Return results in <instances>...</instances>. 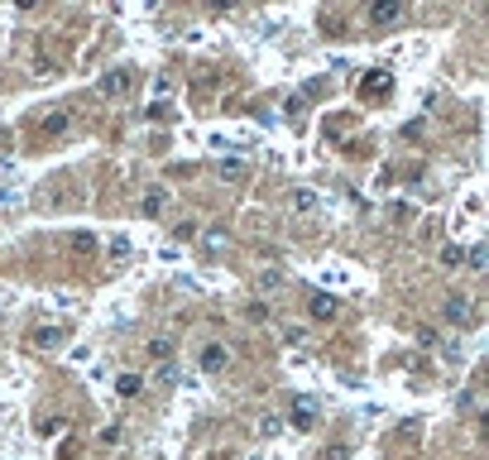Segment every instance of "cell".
I'll use <instances>...</instances> for the list:
<instances>
[{
    "mask_svg": "<svg viewBox=\"0 0 489 460\" xmlns=\"http://www.w3.org/2000/svg\"><path fill=\"white\" fill-rule=\"evenodd\" d=\"M106 254H110V259H125V254H130V240H125V235H115Z\"/></svg>",
    "mask_w": 489,
    "mask_h": 460,
    "instance_id": "cell-21",
    "label": "cell"
},
{
    "mask_svg": "<svg viewBox=\"0 0 489 460\" xmlns=\"http://www.w3.org/2000/svg\"><path fill=\"white\" fill-rule=\"evenodd\" d=\"M34 72H39V77H53V58L39 53V58H34Z\"/></svg>",
    "mask_w": 489,
    "mask_h": 460,
    "instance_id": "cell-26",
    "label": "cell"
},
{
    "mask_svg": "<svg viewBox=\"0 0 489 460\" xmlns=\"http://www.w3.org/2000/svg\"><path fill=\"white\" fill-rule=\"evenodd\" d=\"M288 206H293L298 216H312V211H317V192H312V188H293Z\"/></svg>",
    "mask_w": 489,
    "mask_h": 460,
    "instance_id": "cell-12",
    "label": "cell"
},
{
    "mask_svg": "<svg viewBox=\"0 0 489 460\" xmlns=\"http://www.w3.org/2000/svg\"><path fill=\"white\" fill-rule=\"evenodd\" d=\"M154 379H159V383H173V379H178V369H173V360H168V364H159V374H154Z\"/></svg>",
    "mask_w": 489,
    "mask_h": 460,
    "instance_id": "cell-28",
    "label": "cell"
},
{
    "mask_svg": "<svg viewBox=\"0 0 489 460\" xmlns=\"http://www.w3.org/2000/svg\"><path fill=\"white\" fill-rule=\"evenodd\" d=\"M389 216L398 221V225H408V221H412V206H408V202H393V206H389Z\"/></svg>",
    "mask_w": 489,
    "mask_h": 460,
    "instance_id": "cell-19",
    "label": "cell"
},
{
    "mask_svg": "<svg viewBox=\"0 0 489 460\" xmlns=\"http://www.w3.org/2000/svg\"><path fill=\"white\" fill-rule=\"evenodd\" d=\"M67 249H72L77 259H91L101 244H96V235H91V230H72V235H67Z\"/></svg>",
    "mask_w": 489,
    "mask_h": 460,
    "instance_id": "cell-8",
    "label": "cell"
},
{
    "mask_svg": "<svg viewBox=\"0 0 489 460\" xmlns=\"http://www.w3.org/2000/svg\"><path fill=\"white\" fill-rule=\"evenodd\" d=\"M120 436H125L120 427H106V432H101V446H120Z\"/></svg>",
    "mask_w": 489,
    "mask_h": 460,
    "instance_id": "cell-29",
    "label": "cell"
},
{
    "mask_svg": "<svg viewBox=\"0 0 489 460\" xmlns=\"http://www.w3.org/2000/svg\"><path fill=\"white\" fill-rule=\"evenodd\" d=\"M135 67H110L106 77L96 81V91H101V96H110V101H115V96H125V91H130V86H135Z\"/></svg>",
    "mask_w": 489,
    "mask_h": 460,
    "instance_id": "cell-3",
    "label": "cell"
},
{
    "mask_svg": "<svg viewBox=\"0 0 489 460\" xmlns=\"http://www.w3.org/2000/svg\"><path fill=\"white\" fill-rule=\"evenodd\" d=\"M163 206H168V188H149L144 192V216H163Z\"/></svg>",
    "mask_w": 489,
    "mask_h": 460,
    "instance_id": "cell-14",
    "label": "cell"
},
{
    "mask_svg": "<svg viewBox=\"0 0 489 460\" xmlns=\"http://www.w3.org/2000/svg\"><path fill=\"white\" fill-rule=\"evenodd\" d=\"M67 120H72V115H67V110H48V115H44V120H39V130H44V135L53 139V135H63V130H67Z\"/></svg>",
    "mask_w": 489,
    "mask_h": 460,
    "instance_id": "cell-13",
    "label": "cell"
},
{
    "mask_svg": "<svg viewBox=\"0 0 489 460\" xmlns=\"http://www.w3.org/2000/svg\"><path fill=\"white\" fill-rule=\"evenodd\" d=\"M63 341H67L63 326H39V331L29 336V346H39V350H53V346H63Z\"/></svg>",
    "mask_w": 489,
    "mask_h": 460,
    "instance_id": "cell-7",
    "label": "cell"
},
{
    "mask_svg": "<svg viewBox=\"0 0 489 460\" xmlns=\"http://www.w3.org/2000/svg\"><path fill=\"white\" fill-rule=\"evenodd\" d=\"M149 360H154V364H168V360H173V341H168V336H154V341H149Z\"/></svg>",
    "mask_w": 489,
    "mask_h": 460,
    "instance_id": "cell-15",
    "label": "cell"
},
{
    "mask_svg": "<svg viewBox=\"0 0 489 460\" xmlns=\"http://www.w3.org/2000/svg\"><path fill=\"white\" fill-rule=\"evenodd\" d=\"M365 20L374 29H389V25H403L408 20V5L403 0H370V10H365Z\"/></svg>",
    "mask_w": 489,
    "mask_h": 460,
    "instance_id": "cell-1",
    "label": "cell"
},
{
    "mask_svg": "<svg viewBox=\"0 0 489 460\" xmlns=\"http://www.w3.org/2000/svg\"><path fill=\"white\" fill-rule=\"evenodd\" d=\"M278 427H283V417H273V412H264V417H259V432H264V436H273Z\"/></svg>",
    "mask_w": 489,
    "mask_h": 460,
    "instance_id": "cell-22",
    "label": "cell"
},
{
    "mask_svg": "<svg viewBox=\"0 0 489 460\" xmlns=\"http://www.w3.org/2000/svg\"><path fill=\"white\" fill-rule=\"evenodd\" d=\"M389 91H393V77H389V72H365V81H360V96H365V101H384Z\"/></svg>",
    "mask_w": 489,
    "mask_h": 460,
    "instance_id": "cell-5",
    "label": "cell"
},
{
    "mask_svg": "<svg viewBox=\"0 0 489 460\" xmlns=\"http://www.w3.org/2000/svg\"><path fill=\"white\" fill-rule=\"evenodd\" d=\"M216 173H221V183H244V178H249V163L244 159H221Z\"/></svg>",
    "mask_w": 489,
    "mask_h": 460,
    "instance_id": "cell-11",
    "label": "cell"
},
{
    "mask_svg": "<svg viewBox=\"0 0 489 460\" xmlns=\"http://www.w3.org/2000/svg\"><path fill=\"white\" fill-rule=\"evenodd\" d=\"M144 115H149V120H173V110H168V106H149Z\"/></svg>",
    "mask_w": 489,
    "mask_h": 460,
    "instance_id": "cell-30",
    "label": "cell"
},
{
    "mask_svg": "<svg viewBox=\"0 0 489 460\" xmlns=\"http://www.w3.org/2000/svg\"><path fill=\"white\" fill-rule=\"evenodd\" d=\"M283 422H288V427H298V432H312V427L322 422V407H317V398H307V393H302V398L288 403V417H283Z\"/></svg>",
    "mask_w": 489,
    "mask_h": 460,
    "instance_id": "cell-2",
    "label": "cell"
},
{
    "mask_svg": "<svg viewBox=\"0 0 489 460\" xmlns=\"http://www.w3.org/2000/svg\"><path fill=\"white\" fill-rule=\"evenodd\" d=\"M197 364H202V374H226V369H230V350H226L221 341H207V346L197 350Z\"/></svg>",
    "mask_w": 489,
    "mask_h": 460,
    "instance_id": "cell-4",
    "label": "cell"
},
{
    "mask_svg": "<svg viewBox=\"0 0 489 460\" xmlns=\"http://www.w3.org/2000/svg\"><path fill=\"white\" fill-rule=\"evenodd\" d=\"M461 264H465L461 244H441V269H461Z\"/></svg>",
    "mask_w": 489,
    "mask_h": 460,
    "instance_id": "cell-17",
    "label": "cell"
},
{
    "mask_svg": "<svg viewBox=\"0 0 489 460\" xmlns=\"http://www.w3.org/2000/svg\"><path fill=\"white\" fill-rule=\"evenodd\" d=\"M173 235H178V240H197V221H183V225H178Z\"/></svg>",
    "mask_w": 489,
    "mask_h": 460,
    "instance_id": "cell-27",
    "label": "cell"
},
{
    "mask_svg": "<svg viewBox=\"0 0 489 460\" xmlns=\"http://www.w3.org/2000/svg\"><path fill=\"white\" fill-rule=\"evenodd\" d=\"M441 312H446V322L465 326V322H470V298H465V293H451V298H446V307H441Z\"/></svg>",
    "mask_w": 489,
    "mask_h": 460,
    "instance_id": "cell-9",
    "label": "cell"
},
{
    "mask_svg": "<svg viewBox=\"0 0 489 460\" xmlns=\"http://www.w3.org/2000/svg\"><path fill=\"white\" fill-rule=\"evenodd\" d=\"M485 264H489L485 249H465V269H470V273H485Z\"/></svg>",
    "mask_w": 489,
    "mask_h": 460,
    "instance_id": "cell-18",
    "label": "cell"
},
{
    "mask_svg": "<svg viewBox=\"0 0 489 460\" xmlns=\"http://www.w3.org/2000/svg\"><path fill=\"white\" fill-rule=\"evenodd\" d=\"M307 312H312V322H336V312H341V302L331 298V293H312V298H307Z\"/></svg>",
    "mask_w": 489,
    "mask_h": 460,
    "instance_id": "cell-6",
    "label": "cell"
},
{
    "mask_svg": "<svg viewBox=\"0 0 489 460\" xmlns=\"http://www.w3.org/2000/svg\"><path fill=\"white\" fill-rule=\"evenodd\" d=\"M115 393H120V398H139V393H144V374H135V369L115 374Z\"/></svg>",
    "mask_w": 489,
    "mask_h": 460,
    "instance_id": "cell-10",
    "label": "cell"
},
{
    "mask_svg": "<svg viewBox=\"0 0 489 460\" xmlns=\"http://www.w3.org/2000/svg\"><path fill=\"white\" fill-rule=\"evenodd\" d=\"M412 336H417V346H422V350H432V346H436V331H432V326H417Z\"/></svg>",
    "mask_w": 489,
    "mask_h": 460,
    "instance_id": "cell-20",
    "label": "cell"
},
{
    "mask_svg": "<svg viewBox=\"0 0 489 460\" xmlns=\"http://www.w3.org/2000/svg\"><path fill=\"white\" fill-rule=\"evenodd\" d=\"M283 341H288V346H307V331H302V326H288Z\"/></svg>",
    "mask_w": 489,
    "mask_h": 460,
    "instance_id": "cell-23",
    "label": "cell"
},
{
    "mask_svg": "<svg viewBox=\"0 0 489 460\" xmlns=\"http://www.w3.org/2000/svg\"><path fill=\"white\" fill-rule=\"evenodd\" d=\"M244 317H249L254 326H264V322H273V307H269V302H259V298H254L249 307H244Z\"/></svg>",
    "mask_w": 489,
    "mask_h": 460,
    "instance_id": "cell-16",
    "label": "cell"
},
{
    "mask_svg": "<svg viewBox=\"0 0 489 460\" xmlns=\"http://www.w3.org/2000/svg\"><path fill=\"white\" fill-rule=\"evenodd\" d=\"M39 432H44V436H58V432H63V417H44V422H39Z\"/></svg>",
    "mask_w": 489,
    "mask_h": 460,
    "instance_id": "cell-25",
    "label": "cell"
},
{
    "mask_svg": "<svg viewBox=\"0 0 489 460\" xmlns=\"http://www.w3.org/2000/svg\"><path fill=\"white\" fill-rule=\"evenodd\" d=\"M259 288H264V293H273V288H283V273H264V278H259Z\"/></svg>",
    "mask_w": 489,
    "mask_h": 460,
    "instance_id": "cell-24",
    "label": "cell"
}]
</instances>
